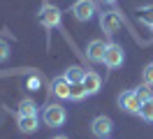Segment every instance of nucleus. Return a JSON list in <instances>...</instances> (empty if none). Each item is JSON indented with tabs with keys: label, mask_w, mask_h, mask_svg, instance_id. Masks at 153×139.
Returning <instances> with one entry per match:
<instances>
[{
	"label": "nucleus",
	"mask_w": 153,
	"mask_h": 139,
	"mask_svg": "<svg viewBox=\"0 0 153 139\" xmlns=\"http://www.w3.org/2000/svg\"><path fill=\"white\" fill-rule=\"evenodd\" d=\"M139 19H142L144 23L153 26V5H142L139 7Z\"/></svg>",
	"instance_id": "16"
},
{
	"label": "nucleus",
	"mask_w": 153,
	"mask_h": 139,
	"mask_svg": "<svg viewBox=\"0 0 153 139\" xmlns=\"http://www.w3.org/2000/svg\"><path fill=\"white\" fill-rule=\"evenodd\" d=\"M142 120H146V123H153V100H146L142 102V107H139V114H137Z\"/></svg>",
	"instance_id": "14"
},
{
	"label": "nucleus",
	"mask_w": 153,
	"mask_h": 139,
	"mask_svg": "<svg viewBox=\"0 0 153 139\" xmlns=\"http://www.w3.org/2000/svg\"><path fill=\"white\" fill-rule=\"evenodd\" d=\"M142 100L137 97V91H123L118 95V109L128 111V114H139Z\"/></svg>",
	"instance_id": "7"
},
{
	"label": "nucleus",
	"mask_w": 153,
	"mask_h": 139,
	"mask_svg": "<svg viewBox=\"0 0 153 139\" xmlns=\"http://www.w3.org/2000/svg\"><path fill=\"white\" fill-rule=\"evenodd\" d=\"M63 77H65L67 81L74 86V83H81V81H84V77H86V70H81L79 65H70L65 72H63Z\"/></svg>",
	"instance_id": "12"
},
{
	"label": "nucleus",
	"mask_w": 153,
	"mask_h": 139,
	"mask_svg": "<svg viewBox=\"0 0 153 139\" xmlns=\"http://www.w3.org/2000/svg\"><path fill=\"white\" fill-rule=\"evenodd\" d=\"M81 86L86 88V93L88 95H97L100 93V88H102V77L97 72H86V77H84V81H81Z\"/></svg>",
	"instance_id": "10"
},
{
	"label": "nucleus",
	"mask_w": 153,
	"mask_h": 139,
	"mask_svg": "<svg viewBox=\"0 0 153 139\" xmlns=\"http://www.w3.org/2000/svg\"><path fill=\"white\" fill-rule=\"evenodd\" d=\"M137 97H139L142 102H146V100H153V88L149 86V83L139 86V88H137Z\"/></svg>",
	"instance_id": "17"
},
{
	"label": "nucleus",
	"mask_w": 153,
	"mask_h": 139,
	"mask_svg": "<svg viewBox=\"0 0 153 139\" xmlns=\"http://www.w3.org/2000/svg\"><path fill=\"white\" fill-rule=\"evenodd\" d=\"M102 2H105V5H114L116 0H102Z\"/></svg>",
	"instance_id": "21"
},
{
	"label": "nucleus",
	"mask_w": 153,
	"mask_h": 139,
	"mask_svg": "<svg viewBox=\"0 0 153 139\" xmlns=\"http://www.w3.org/2000/svg\"><path fill=\"white\" fill-rule=\"evenodd\" d=\"M84 97H88L86 88H84L81 83H74V86H72V91H70V100L79 102V100H84Z\"/></svg>",
	"instance_id": "15"
},
{
	"label": "nucleus",
	"mask_w": 153,
	"mask_h": 139,
	"mask_svg": "<svg viewBox=\"0 0 153 139\" xmlns=\"http://www.w3.org/2000/svg\"><path fill=\"white\" fill-rule=\"evenodd\" d=\"M151 28H153V26H151Z\"/></svg>",
	"instance_id": "23"
},
{
	"label": "nucleus",
	"mask_w": 153,
	"mask_h": 139,
	"mask_svg": "<svg viewBox=\"0 0 153 139\" xmlns=\"http://www.w3.org/2000/svg\"><path fill=\"white\" fill-rule=\"evenodd\" d=\"M37 21L47 28V30H51V28H63V12H60L58 5L44 2L37 12Z\"/></svg>",
	"instance_id": "1"
},
{
	"label": "nucleus",
	"mask_w": 153,
	"mask_h": 139,
	"mask_svg": "<svg viewBox=\"0 0 153 139\" xmlns=\"http://www.w3.org/2000/svg\"><path fill=\"white\" fill-rule=\"evenodd\" d=\"M70 12L74 14L76 21H91V19L97 14V7H95V2H93V0H76Z\"/></svg>",
	"instance_id": "5"
},
{
	"label": "nucleus",
	"mask_w": 153,
	"mask_h": 139,
	"mask_svg": "<svg viewBox=\"0 0 153 139\" xmlns=\"http://www.w3.org/2000/svg\"><path fill=\"white\" fill-rule=\"evenodd\" d=\"M70 91H72V83L67 81L63 74L56 77V79H51V93L56 95L58 100H70Z\"/></svg>",
	"instance_id": "9"
},
{
	"label": "nucleus",
	"mask_w": 153,
	"mask_h": 139,
	"mask_svg": "<svg viewBox=\"0 0 153 139\" xmlns=\"http://www.w3.org/2000/svg\"><path fill=\"white\" fill-rule=\"evenodd\" d=\"M53 139H67V137H65V135H56Z\"/></svg>",
	"instance_id": "22"
},
{
	"label": "nucleus",
	"mask_w": 153,
	"mask_h": 139,
	"mask_svg": "<svg viewBox=\"0 0 153 139\" xmlns=\"http://www.w3.org/2000/svg\"><path fill=\"white\" fill-rule=\"evenodd\" d=\"M16 116H37V104H35V100H30V97L21 100L19 109H16Z\"/></svg>",
	"instance_id": "13"
},
{
	"label": "nucleus",
	"mask_w": 153,
	"mask_h": 139,
	"mask_svg": "<svg viewBox=\"0 0 153 139\" xmlns=\"http://www.w3.org/2000/svg\"><path fill=\"white\" fill-rule=\"evenodd\" d=\"M42 120H44V125H49V128H60L67 120L65 107H60V104H47L42 109Z\"/></svg>",
	"instance_id": "2"
},
{
	"label": "nucleus",
	"mask_w": 153,
	"mask_h": 139,
	"mask_svg": "<svg viewBox=\"0 0 153 139\" xmlns=\"http://www.w3.org/2000/svg\"><path fill=\"white\" fill-rule=\"evenodd\" d=\"M105 51H107V42L105 39H100V37H95V39H91L86 46V58L91 60V63H105Z\"/></svg>",
	"instance_id": "8"
},
{
	"label": "nucleus",
	"mask_w": 153,
	"mask_h": 139,
	"mask_svg": "<svg viewBox=\"0 0 153 139\" xmlns=\"http://www.w3.org/2000/svg\"><path fill=\"white\" fill-rule=\"evenodd\" d=\"M39 86H42V77H39V74L26 79V88H30V91H39Z\"/></svg>",
	"instance_id": "19"
},
{
	"label": "nucleus",
	"mask_w": 153,
	"mask_h": 139,
	"mask_svg": "<svg viewBox=\"0 0 153 139\" xmlns=\"http://www.w3.org/2000/svg\"><path fill=\"white\" fill-rule=\"evenodd\" d=\"M121 26H123L121 12L109 9V12H102V14H100V28L105 30V35H116V33L121 30Z\"/></svg>",
	"instance_id": "3"
},
{
	"label": "nucleus",
	"mask_w": 153,
	"mask_h": 139,
	"mask_svg": "<svg viewBox=\"0 0 153 139\" xmlns=\"http://www.w3.org/2000/svg\"><path fill=\"white\" fill-rule=\"evenodd\" d=\"M142 79H144V83L153 86V63H149V65L142 70Z\"/></svg>",
	"instance_id": "20"
},
{
	"label": "nucleus",
	"mask_w": 153,
	"mask_h": 139,
	"mask_svg": "<svg viewBox=\"0 0 153 139\" xmlns=\"http://www.w3.org/2000/svg\"><path fill=\"white\" fill-rule=\"evenodd\" d=\"M91 132L97 139H109V135L114 132V120L109 116H95L91 120Z\"/></svg>",
	"instance_id": "6"
},
{
	"label": "nucleus",
	"mask_w": 153,
	"mask_h": 139,
	"mask_svg": "<svg viewBox=\"0 0 153 139\" xmlns=\"http://www.w3.org/2000/svg\"><path fill=\"white\" fill-rule=\"evenodd\" d=\"M125 60V51L121 44H116V42H109L107 44V51H105V65L109 70H116V67H121Z\"/></svg>",
	"instance_id": "4"
},
{
	"label": "nucleus",
	"mask_w": 153,
	"mask_h": 139,
	"mask_svg": "<svg viewBox=\"0 0 153 139\" xmlns=\"http://www.w3.org/2000/svg\"><path fill=\"white\" fill-rule=\"evenodd\" d=\"M10 54H12L10 44H7L5 39H0V63H7V60H10Z\"/></svg>",
	"instance_id": "18"
},
{
	"label": "nucleus",
	"mask_w": 153,
	"mask_h": 139,
	"mask_svg": "<svg viewBox=\"0 0 153 139\" xmlns=\"http://www.w3.org/2000/svg\"><path fill=\"white\" fill-rule=\"evenodd\" d=\"M16 125L23 135H33L39 128V118L37 116H16Z\"/></svg>",
	"instance_id": "11"
}]
</instances>
